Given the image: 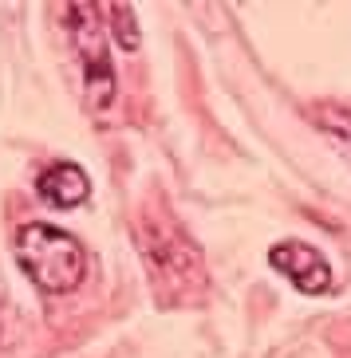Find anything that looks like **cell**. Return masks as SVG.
<instances>
[{
    "mask_svg": "<svg viewBox=\"0 0 351 358\" xmlns=\"http://www.w3.org/2000/svg\"><path fill=\"white\" fill-rule=\"evenodd\" d=\"M12 256L20 272L48 295H67L83 284L87 275V252L71 232L55 229L43 221H28L12 236Z\"/></svg>",
    "mask_w": 351,
    "mask_h": 358,
    "instance_id": "cell-1",
    "label": "cell"
},
{
    "mask_svg": "<svg viewBox=\"0 0 351 358\" xmlns=\"http://www.w3.org/2000/svg\"><path fill=\"white\" fill-rule=\"evenodd\" d=\"M139 244H142V256H146V268H150V280L154 287L162 292H193L202 287V256L186 236H181L178 224H150L142 221L139 229Z\"/></svg>",
    "mask_w": 351,
    "mask_h": 358,
    "instance_id": "cell-2",
    "label": "cell"
},
{
    "mask_svg": "<svg viewBox=\"0 0 351 358\" xmlns=\"http://www.w3.org/2000/svg\"><path fill=\"white\" fill-rule=\"evenodd\" d=\"M67 32H71V48L83 64V79H87V99L95 106H111L115 99V67L106 55V32L99 24V8L95 4H67Z\"/></svg>",
    "mask_w": 351,
    "mask_h": 358,
    "instance_id": "cell-3",
    "label": "cell"
},
{
    "mask_svg": "<svg viewBox=\"0 0 351 358\" xmlns=\"http://www.w3.org/2000/svg\"><path fill=\"white\" fill-rule=\"evenodd\" d=\"M268 264L280 275H288V284L304 295H324L331 287V264L328 256L312 248L304 241H280L268 248Z\"/></svg>",
    "mask_w": 351,
    "mask_h": 358,
    "instance_id": "cell-4",
    "label": "cell"
},
{
    "mask_svg": "<svg viewBox=\"0 0 351 358\" xmlns=\"http://www.w3.org/2000/svg\"><path fill=\"white\" fill-rule=\"evenodd\" d=\"M36 193H40V201H48L52 209H75V205L87 201L91 181H87V173L75 166V162H52V166L36 178Z\"/></svg>",
    "mask_w": 351,
    "mask_h": 358,
    "instance_id": "cell-5",
    "label": "cell"
},
{
    "mask_svg": "<svg viewBox=\"0 0 351 358\" xmlns=\"http://www.w3.org/2000/svg\"><path fill=\"white\" fill-rule=\"evenodd\" d=\"M106 16H111V28H115L118 48L135 52V48H139V20H135L130 4H106Z\"/></svg>",
    "mask_w": 351,
    "mask_h": 358,
    "instance_id": "cell-6",
    "label": "cell"
},
{
    "mask_svg": "<svg viewBox=\"0 0 351 358\" xmlns=\"http://www.w3.org/2000/svg\"><path fill=\"white\" fill-rule=\"evenodd\" d=\"M324 122H328V127L351 146V115H343V110H336V106H331V110H324Z\"/></svg>",
    "mask_w": 351,
    "mask_h": 358,
    "instance_id": "cell-7",
    "label": "cell"
}]
</instances>
